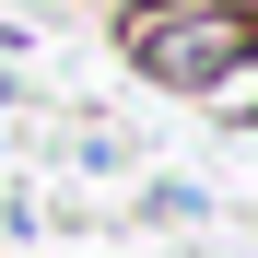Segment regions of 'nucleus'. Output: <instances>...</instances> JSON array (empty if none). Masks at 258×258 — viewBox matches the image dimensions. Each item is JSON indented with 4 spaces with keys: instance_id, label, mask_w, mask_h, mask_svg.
Wrapping results in <instances>:
<instances>
[{
    "instance_id": "5",
    "label": "nucleus",
    "mask_w": 258,
    "mask_h": 258,
    "mask_svg": "<svg viewBox=\"0 0 258 258\" xmlns=\"http://www.w3.org/2000/svg\"><path fill=\"white\" fill-rule=\"evenodd\" d=\"M129 12H141V0H129Z\"/></svg>"
},
{
    "instance_id": "4",
    "label": "nucleus",
    "mask_w": 258,
    "mask_h": 258,
    "mask_svg": "<svg viewBox=\"0 0 258 258\" xmlns=\"http://www.w3.org/2000/svg\"><path fill=\"white\" fill-rule=\"evenodd\" d=\"M235 12H258V0H235Z\"/></svg>"
},
{
    "instance_id": "1",
    "label": "nucleus",
    "mask_w": 258,
    "mask_h": 258,
    "mask_svg": "<svg viewBox=\"0 0 258 258\" xmlns=\"http://www.w3.org/2000/svg\"><path fill=\"white\" fill-rule=\"evenodd\" d=\"M117 47H129L141 82H164V94L200 106L223 71L258 59V12H235V0H141V12L117 24Z\"/></svg>"
},
{
    "instance_id": "2",
    "label": "nucleus",
    "mask_w": 258,
    "mask_h": 258,
    "mask_svg": "<svg viewBox=\"0 0 258 258\" xmlns=\"http://www.w3.org/2000/svg\"><path fill=\"white\" fill-rule=\"evenodd\" d=\"M200 211H211V200H200L188 176H141V223H200Z\"/></svg>"
},
{
    "instance_id": "3",
    "label": "nucleus",
    "mask_w": 258,
    "mask_h": 258,
    "mask_svg": "<svg viewBox=\"0 0 258 258\" xmlns=\"http://www.w3.org/2000/svg\"><path fill=\"white\" fill-rule=\"evenodd\" d=\"M200 106H223V129H246V141H258V59H246V71H223Z\"/></svg>"
}]
</instances>
